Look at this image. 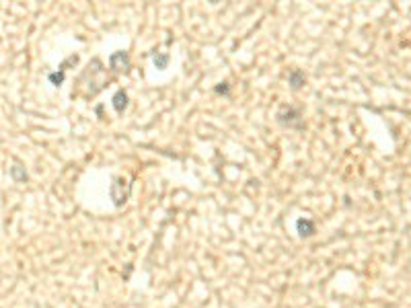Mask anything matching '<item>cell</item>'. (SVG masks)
Segmentation results:
<instances>
[{
    "instance_id": "1",
    "label": "cell",
    "mask_w": 411,
    "mask_h": 308,
    "mask_svg": "<svg viewBox=\"0 0 411 308\" xmlns=\"http://www.w3.org/2000/svg\"><path fill=\"white\" fill-rule=\"evenodd\" d=\"M278 122L282 125H288V127H296V130H302L304 127L302 113H300V109H296V107H284L278 113Z\"/></svg>"
},
{
    "instance_id": "4",
    "label": "cell",
    "mask_w": 411,
    "mask_h": 308,
    "mask_svg": "<svg viewBox=\"0 0 411 308\" xmlns=\"http://www.w3.org/2000/svg\"><path fill=\"white\" fill-rule=\"evenodd\" d=\"M304 82H307V76H304L302 70H296V68H294V70L288 72V84H290L294 91H298Z\"/></svg>"
},
{
    "instance_id": "6",
    "label": "cell",
    "mask_w": 411,
    "mask_h": 308,
    "mask_svg": "<svg viewBox=\"0 0 411 308\" xmlns=\"http://www.w3.org/2000/svg\"><path fill=\"white\" fill-rule=\"evenodd\" d=\"M169 54H154L152 56V62H154V66L159 68V70H164V68L169 66Z\"/></svg>"
},
{
    "instance_id": "9",
    "label": "cell",
    "mask_w": 411,
    "mask_h": 308,
    "mask_svg": "<svg viewBox=\"0 0 411 308\" xmlns=\"http://www.w3.org/2000/svg\"><path fill=\"white\" fill-rule=\"evenodd\" d=\"M216 92H229V84H226V82H222L220 87H216Z\"/></svg>"
},
{
    "instance_id": "3",
    "label": "cell",
    "mask_w": 411,
    "mask_h": 308,
    "mask_svg": "<svg viewBox=\"0 0 411 308\" xmlns=\"http://www.w3.org/2000/svg\"><path fill=\"white\" fill-rule=\"evenodd\" d=\"M109 66L113 70H128L130 68V58L126 51H115L111 58H109Z\"/></svg>"
},
{
    "instance_id": "5",
    "label": "cell",
    "mask_w": 411,
    "mask_h": 308,
    "mask_svg": "<svg viewBox=\"0 0 411 308\" xmlns=\"http://www.w3.org/2000/svg\"><path fill=\"white\" fill-rule=\"evenodd\" d=\"M128 107V95L126 91H117L115 95H113V109L117 111V113H124Z\"/></svg>"
},
{
    "instance_id": "8",
    "label": "cell",
    "mask_w": 411,
    "mask_h": 308,
    "mask_svg": "<svg viewBox=\"0 0 411 308\" xmlns=\"http://www.w3.org/2000/svg\"><path fill=\"white\" fill-rule=\"evenodd\" d=\"M49 82H51V84H56V87H60V84L64 82V70H60V72H51V74H49Z\"/></svg>"
},
{
    "instance_id": "2",
    "label": "cell",
    "mask_w": 411,
    "mask_h": 308,
    "mask_svg": "<svg viewBox=\"0 0 411 308\" xmlns=\"http://www.w3.org/2000/svg\"><path fill=\"white\" fill-rule=\"evenodd\" d=\"M296 232H298L300 238H309L317 232V226H314V222L309 218H298L296 220Z\"/></svg>"
},
{
    "instance_id": "7",
    "label": "cell",
    "mask_w": 411,
    "mask_h": 308,
    "mask_svg": "<svg viewBox=\"0 0 411 308\" xmlns=\"http://www.w3.org/2000/svg\"><path fill=\"white\" fill-rule=\"evenodd\" d=\"M11 175H13L15 181H27V173H25V170H23L19 165L11 169Z\"/></svg>"
}]
</instances>
